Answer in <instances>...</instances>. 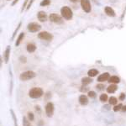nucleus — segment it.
Wrapping results in <instances>:
<instances>
[{
	"mask_svg": "<svg viewBox=\"0 0 126 126\" xmlns=\"http://www.w3.org/2000/svg\"><path fill=\"white\" fill-rule=\"evenodd\" d=\"M43 90H42V88H40V87H33V88H31L29 92V96L30 97H31V98H34V99H36V98H39L43 95Z\"/></svg>",
	"mask_w": 126,
	"mask_h": 126,
	"instance_id": "obj_1",
	"label": "nucleus"
},
{
	"mask_svg": "<svg viewBox=\"0 0 126 126\" xmlns=\"http://www.w3.org/2000/svg\"><path fill=\"white\" fill-rule=\"evenodd\" d=\"M61 15L66 20H71L72 19V16H73L72 9L69 7H67V6H64V7H62L61 9Z\"/></svg>",
	"mask_w": 126,
	"mask_h": 126,
	"instance_id": "obj_2",
	"label": "nucleus"
},
{
	"mask_svg": "<svg viewBox=\"0 0 126 126\" xmlns=\"http://www.w3.org/2000/svg\"><path fill=\"white\" fill-rule=\"evenodd\" d=\"M36 74L35 72H33V71H26V72H24L20 74L19 76V79L21 81H28L30 80V79H33L34 78H35Z\"/></svg>",
	"mask_w": 126,
	"mask_h": 126,
	"instance_id": "obj_3",
	"label": "nucleus"
},
{
	"mask_svg": "<svg viewBox=\"0 0 126 126\" xmlns=\"http://www.w3.org/2000/svg\"><path fill=\"white\" fill-rule=\"evenodd\" d=\"M54 109H55V107H54L53 103L50 102L47 103V104L46 105V108H45V110H46V115H47V117L50 118L53 116Z\"/></svg>",
	"mask_w": 126,
	"mask_h": 126,
	"instance_id": "obj_4",
	"label": "nucleus"
},
{
	"mask_svg": "<svg viewBox=\"0 0 126 126\" xmlns=\"http://www.w3.org/2000/svg\"><path fill=\"white\" fill-rule=\"evenodd\" d=\"M38 38L40 40H51L53 39V35L52 34L49 33L47 31H42V32H40L38 34Z\"/></svg>",
	"mask_w": 126,
	"mask_h": 126,
	"instance_id": "obj_5",
	"label": "nucleus"
},
{
	"mask_svg": "<svg viewBox=\"0 0 126 126\" xmlns=\"http://www.w3.org/2000/svg\"><path fill=\"white\" fill-rule=\"evenodd\" d=\"M41 29V26L37 23H30L28 24V30L31 33H35V32L39 31Z\"/></svg>",
	"mask_w": 126,
	"mask_h": 126,
	"instance_id": "obj_6",
	"label": "nucleus"
},
{
	"mask_svg": "<svg viewBox=\"0 0 126 126\" xmlns=\"http://www.w3.org/2000/svg\"><path fill=\"white\" fill-rule=\"evenodd\" d=\"M81 6H82V9L84 10L86 13H89L91 12V4H90V1L89 0H81Z\"/></svg>",
	"mask_w": 126,
	"mask_h": 126,
	"instance_id": "obj_7",
	"label": "nucleus"
},
{
	"mask_svg": "<svg viewBox=\"0 0 126 126\" xmlns=\"http://www.w3.org/2000/svg\"><path fill=\"white\" fill-rule=\"evenodd\" d=\"M49 19L51 22L56 24H62V19L60 15H56V14H50V16H49Z\"/></svg>",
	"mask_w": 126,
	"mask_h": 126,
	"instance_id": "obj_8",
	"label": "nucleus"
},
{
	"mask_svg": "<svg viewBox=\"0 0 126 126\" xmlns=\"http://www.w3.org/2000/svg\"><path fill=\"white\" fill-rule=\"evenodd\" d=\"M109 78H110V75H109V72H103V74L98 76V78H97V82H107V81H109Z\"/></svg>",
	"mask_w": 126,
	"mask_h": 126,
	"instance_id": "obj_9",
	"label": "nucleus"
},
{
	"mask_svg": "<svg viewBox=\"0 0 126 126\" xmlns=\"http://www.w3.org/2000/svg\"><path fill=\"white\" fill-rule=\"evenodd\" d=\"M37 18L40 22H46L47 20V15H46V12L44 11H40L37 14Z\"/></svg>",
	"mask_w": 126,
	"mask_h": 126,
	"instance_id": "obj_10",
	"label": "nucleus"
},
{
	"mask_svg": "<svg viewBox=\"0 0 126 126\" xmlns=\"http://www.w3.org/2000/svg\"><path fill=\"white\" fill-rule=\"evenodd\" d=\"M78 101H79V103H80L81 105H82V106H85V105L88 104V97L84 94L81 95V96L79 97Z\"/></svg>",
	"mask_w": 126,
	"mask_h": 126,
	"instance_id": "obj_11",
	"label": "nucleus"
},
{
	"mask_svg": "<svg viewBox=\"0 0 126 126\" xmlns=\"http://www.w3.org/2000/svg\"><path fill=\"white\" fill-rule=\"evenodd\" d=\"M10 50H11V48H10L9 46H8L7 47H6V50H5L4 53H3V58H4L5 63L9 62V56H10Z\"/></svg>",
	"mask_w": 126,
	"mask_h": 126,
	"instance_id": "obj_12",
	"label": "nucleus"
},
{
	"mask_svg": "<svg viewBox=\"0 0 126 126\" xmlns=\"http://www.w3.org/2000/svg\"><path fill=\"white\" fill-rule=\"evenodd\" d=\"M104 11H105V14H106L108 16H110V17H114V16H115L114 10L112 9L111 7H109V6H107V7H105Z\"/></svg>",
	"mask_w": 126,
	"mask_h": 126,
	"instance_id": "obj_13",
	"label": "nucleus"
},
{
	"mask_svg": "<svg viewBox=\"0 0 126 126\" xmlns=\"http://www.w3.org/2000/svg\"><path fill=\"white\" fill-rule=\"evenodd\" d=\"M26 50H27V51L30 52V53H33V52L35 51V50H36L35 45L33 43H29L27 46H26Z\"/></svg>",
	"mask_w": 126,
	"mask_h": 126,
	"instance_id": "obj_14",
	"label": "nucleus"
},
{
	"mask_svg": "<svg viewBox=\"0 0 126 126\" xmlns=\"http://www.w3.org/2000/svg\"><path fill=\"white\" fill-rule=\"evenodd\" d=\"M108 82L112 83V84H116V83H119V82H120V78L117 76H112L109 78Z\"/></svg>",
	"mask_w": 126,
	"mask_h": 126,
	"instance_id": "obj_15",
	"label": "nucleus"
},
{
	"mask_svg": "<svg viewBox=\"0 0 126 126\" xmlns=\"http://www.w3.org/2000/svg\"><path fill=\"white\" fill-rule=\"evenodd\" d=\"M117 89H118V87L116 86V85L112 84L111 83V85H109V86L107 87V92L109 93H113L116 92Z\"/></svg>",
	"mask_w": 126,
	"mask_h": 126,
	"instance_id": "obj_16",
	"label": "nucleus"
},
{
	"mask_svg": "<svg viewBox=\"0 0 126 126\" xmlns=\"http://www.w3.org/2000/svg\"><path fill=\"white\" fill-rule=\"evenodd\" d=\"M97 74H98V71H97V69H90V70L87 72V75H88V77H90V78H94Z\"/></svg>",
	"mask_w": 126,
	"mask_h": 126,
	"instance_id": "obj_17",
	"label": "nucleus"
},
{
	"mask_svg": "<svg viewBox=\"0 0 126 126\" xmlns=\"http://www.w3.org/2000/svg\"><path fill=\"white\" fill-rule=\"evenodd\" d=\"M93 82L92 78H90V77H87V78H83L82 79V83L83 86H87V85L90 84L91 82Z\"/></svg>",
	"mask_w": 126,
	"mask_h": 126,
	"instance_id": "obj_18",
	"label": "nucleus"
},
{
	"mask_svg": "<svg viewBox=\"0 0 126 126\" xmlns=\"http://www.w3.org/2000/svg\"><path fill=\"white\" fill-rule=\"evenodd\" d=\"M24 37V32H22V33L19 34V35L18 36V38H17V40H16V42H15V46H19L20 43H21V41L23 40Z\"/></svg>",
	"mask_w": 126,
	"mask_h": 126,
	"instance_id": "obj_19",
	"label": "nucleus"
},
{
	"mask_svg": "<svg viewBox=\"0 0 126 126\" xmlns=\"http://www.w3.org/2000/svg\"><path fill=\"white\" fill-rule=\"evenodd\" d=\"M109 103L110 105H116L118 103V99L115 97H110L109 99Z\"/></svg>",
	"mask_w": 126,
	"mask_h": 126,
	"instance_id": "obj_20",
	"label": "nucleus"
},
{
	"mask_svg": "<svg viewBox=\"0 0 126 126\" xmlns=\"http://www.w3.org/2000/svg\"><path fill=\"white\" fill-rule=\"evenodd\" d=\"M108 99H109V97H108V95L105 94V93H103V94H101L100 97H99V100H100L101 102H103V103L107 102Z\"/></svg>",
	"mask_w": 126,
	"mask_h": 126,
	"instance_id": "obj_21",
	"label": "nucleus"
},
{
	"mask_svg": "<svg viewBox=\"0 0 126 126\" xmlns=\"http://www.w3.org/2000/svg\"><path fill=\"white\" fill-rule=\"evenodd\" d=\"M23 125L24 126H32L30 125V119H27L25 116L23 118Z\"/></svg>",
	"mask_w": 126,
	"mask_h": 126,
	"instance_id": "obj_22",
	"label": "nucleus"
},
{
	"mask_svg": "<svg viewBox=\"0 0 126 126\" xmlns=\"http://www.w3.org/2000/svg\"><path fill=\"white\" fill-rule=\"evenodd\" d=\"M10 113H11L12 119H13V120H14V123H15V126H18V124H17V119H16L15 113V112H14L13 109H11V110H10Z\"/></svg>",
	"mask_w": 126,
	"mask_h": 126,
	"instance_id": "obj_23",
	"label": "nucleus"
},
{
	"mask_svg": "<svg viewBox=\"0 0 126 126\" xmlns=\"http://www.w3.org/2000/svg\"><path fill=\"white\" fill-rule=\"evenodd\" d=\"M122 107H123V104L122 103H119V104H116V105H114V107L113 108V110L114 111V112H118V111H119V110H121L122 109Z\"/></svg>",
	"mask_w": 126,
	"mask_h": 126,
	"instance_id": "obj_24",
	"label": "nucleus"
},
{
	"mask_svg": "<svg viewBox=\"0 0 126 126\" xmlns=\"http://www.w3.org/2000/svg\"><path fill=\"white\" fill-rule=\"evenodd\" d=\"M87 95H88V97H90V98H95V97H96V93H95L94 91H88Z\"/></svg>",
	"mask_w": 126,
	"mask_h": 126,
	"instance_id": "obj_25",
	"label": "nucleus"
},
{
	"mask_svg": "<svg viewBox=\"0 0 126 126\" xmlns=\"http://www.w3.org/2000/svg\"><path fill=\"white\" fill-rule=\"evenodd\" d=\"M50 3V0H43V1H41V3H40V6L45 7V6H48Z\"/></svg>",
	"mask_w": 126,
	"mask_h": 126,
	"instance_id": "obj_26",
	"label": "nucleus"
},
{
	"mask_svg": "<svg viewBox=\"0 0 126 126\" xmlns=\"http://www.w3.org/2000/svg\"><path fill=\"white\" fill-rule=\"evenodd\" d=\"M20 26H21V22H19V25L17 26V28H16V29H15V32H14V34H13V36H12V40H14V38L15 37V35H16V33H17V31H18V30H19Z\"/></svg>",
	"mask_w": 126,
	"mask_h": 126,
	"instance_id": "obj_27",
	"label": "nucleus"
},
{
	"mask_svg": "<svg viewBox=\"0 0 126 126\" xmlns=\"http://www.w3.org/2000/svg\"><path fill=\"white\" fill-rule=\"evenodd\" d=\"M28 119H30V121H33L34 119V113H28Z\"/></svg>",
	"mask_w": 126,
	"mask_h": 126,
	"instance_id": "obj_28",
	"label": "nucleus"
},
{
	"mask_svg": "<svg viewBox=\"0 0 126 126\" xmlns=\"http://www.w3.org/2000/svg\"><path fill=\"white\" fill-rule=\"evenodd\" d=\"M96 88L98 91H102V90L104 89V85H103V84H97L96 86Z\"/></svg>",
	"mask_w": 126,
	"mask_h": 126,
	"instance_id": "obj_29",
	"label": "nucleus"
},
{
	"mask_svg": "<svg viewBox=\"0 0 126 126\" xmlns=\"http://www.w3.org/2000/svg\"><path fill=\"white\" fill-rule=\"evenodd\" d=\"M28 3H29V0H25V1H24V3H23V6H22V9H21V11H23V10H24V9H25V7H27Z\"/></svg>",
	"mask_w": 126,
	"mask_h": 126,
	"instance_id": "obj_30",
	"label": "nucleus"
},
{
	"mask_svg": "<svg viewBox=\"0 0 126 126\" xmlns=\"http://www.w3.org/2000/svg\"><path fill=\"white\" fill-rule=\"evenodd\" d=\"M125 97H126L125 93H122L120 94V96H119V100H121V101H123V100H125Z\"/></svg>",
	"mask_w": 126,
	"mask_h": 126,
	"instance_id": "obj_31",
	"label": "nucleus"
},
{
	"mask_svg": "<svg viewBox=\"0 0 126 126\" xmlns=\"http://www.w3.org/2000/svg\"><path fill=\"white\" fill-rule=\"evenodd\" d=\"M34 2V0H30V1L29 2V3H28V5H27V8H26V9H30V7H31V5L33 4V3Z\"/></svg>",
	"mask_w": 126,
	"mask_h": 126,
	"instance_id": "obj_32",
	"label": "nucleus"
},
{
	"mask_svg": "<svg viewBox=\"0 0 126 126\" xmlns=\"http://www.w3.org/2000/svg\"><path fill=\"white\" fill-rule=\"evenodd\" d=\"M26 60H27V59H26L25 56H20V57H19V61L22 63H25L26 62Z\"/></svg>",
	"mask_w": 126,
	"mask_h": 126,
	"instance_id": "obj_33",
	"label": "nucleus"
},
{
	"mask_svg": "<svg viewBox=\"0 0 126 126\" xmlns=\"http://www.w3.org/2000/svg\"><path fill=\"white\" fill-rule=\"evenodd\" d=\"M35 110L38 111V113H40V106H35Z\"/></svg>",
	"mask_w": 126,
	"mask_h": 126,
	"instance_id": "obj_34",
	"label": "nucleus"
},
{
	"mask_svg": "<svg viewBox=\"0 0 126 126\" xmlns=\"http://www.w3.org/2000/svg\"><path fill=\"white\" fill-rule=\"evenodd\" d=\"M121 111H122V112H126V105H125V106L122 107Z\"/></svg>",
	"mask_w": 126,
	"mask_h": 126,
	"instance_id": "obj_35",
	"label": "nucleus"
},
{
	"mask_svg": "<svg viewBox=\"0 0 126 126\" xmlns=\"http://www.w3.org/2000/svg\"><path fill=\"white\" fill-rule=\"evenodd\" d=\"M18 2H19V0H15V1L13 2V3H12V6H14V5H15L16 3H18Z\"/></svg>",
	"mask_w": 126,
	"mask_h": 126,
	"instance_id": "obj_36",
	"label": "nucleus"
},
{
	"mask_svg": "<svg viewBox=\"0 0 126 126\" xmlns=\"http://www.w3.org/2000/svg\"><path fill=\"white\" fill-rule=\"evenodd\" d=\"M87 90H88V89H87V87L86 88H81V91H82V92H87Z\"/></svg>",
	"mask_w": 126,
	"mask_h": 126,
	"instance_id": "obj_37",
	"label": "nucleus"
},
{
	"mask_svg": "<svg viewBox=\"0 0 126 126\" xmlns=\"http://www.w3.org/2000/svg\"><path fill=\"white\" fill-rule=\"evenodd\" d=\"M71 2H72V3H77V2L78 1H81V0H70Z\"/></svg>",
	"mask_w": 126,
	"mask_h": 126,
	"instance_id": "obj_38",
	"label": "nucleus"
}]
</instances>
